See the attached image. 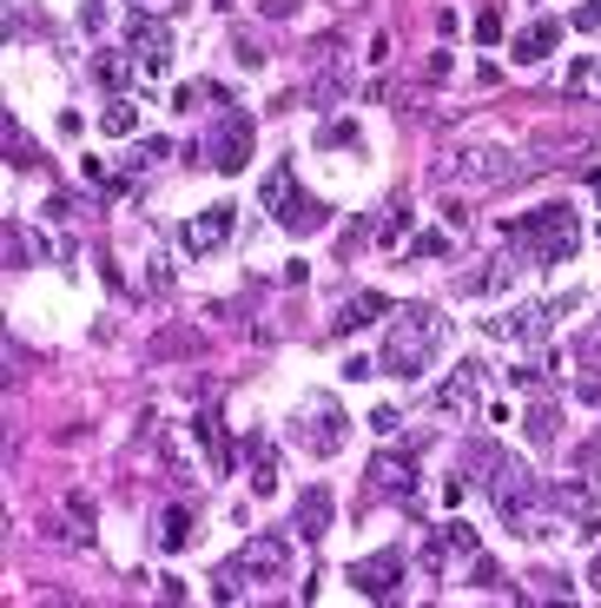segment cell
Returning <instances> with one entry per match:
<instances>
[{
  "instance_id": "1",
  "label": "cell",
  "mask_w": 601,
  "mask_h": 608,
  "mask_svg": "<svg viewBox=\"0 0 601 608\" xmlns=\"http://www.w3.org/2000/svg\"><path fill=\"white\" fill-rule=\"evenodd\" d=\"M470 470H483L476 483H483V497L496 503V516H503L516 536H549L556 490L536 483L523 457H509V450H496V444H476V450H470Z\"/></svg>"
},
{
  "instance_id": "2",
  "label": "cell",
  "mask_w": 601,
  "mask_h": 608,
  "mask_svg": "<svg viewBox=\"0 0 601 608\" xmlns=\"http://www.w3.org/2000/svg\"><path fill=\"white\" fill-rule=\"evenodd\" d=\"M437 344H443V311L437 305H397L390 311V324H384V344H377V364L390 371V377H423L430 371V358H437Z\"/></svg>"
},
{
  "instance_id": "3",
  "label": "cell",
  "mask_w": 601,
  "mask_h": 608,
  "mask_svg": "<svg viewBox=\"0 0 601 608\" xmlns=\"http://www.w3.org/2000/svg\"><path fill=\"white\" fill-rule=\"evenodd\" d=\"M285 576H291V543H285V536H251V543L218 569L212 596H218V602H238V596L271 589V583H285Z\"/></svg>"
},
{
  "instance_id": "4",
  "label": "cell",
  "mask_w": 601,
  "mask_h": 608,
  "mask_svg": "<svg viewBox=\"0 0 601 608\" xmlns=\"http://www.w3.org/2000/svg\"><path fill=\"white\" fill-rule=\"evenodd\" d=\"M509 238H516L536 265H569L576 245H582V218H576V205H536V212H523V218L509 225Z\"/></svg>"
},
{
  "instance_id": "5",
  "label": "cell",
  "mask_w": 601,
  "mask_h": 608,
  "mask_svg": "<svg viewBox=\"0 0 601 608\" xmlns=\"http://www.w3.org/2000/svg\"><path fill=\"white\" fill-rule=\"evenodd\" d=\"M265 205H271V218H278L291 238H311V232L331 218L318 199H304V185H298V172H291V166H271V172H265Z\"/></svg>"
},
{
  "instance_id": "6",
  "label": "cell",
  "mask_w": 601,
  "mask_h": 608,
  "mask_svg": "<svg viewBox=\"0 0 601 608\" xmlns=\"http://www.w3.org/2000/svg\"><path fill=\"white\" fill-rule=\"evenodd\" d=\"M205 166H218V172H245L251 166V113L218 106V126L205 139Z\"/></svg>"
},
{
  "instance_id": "7",
  "label": "cell",
  "mask_w": 601,
  "mask_h": 608,
  "mask_svg": "<svg viewBox=\"0 0 601 608\" xmlns=\"http://www.w3.org/2000/svg\"><path fill=\"white\" fill-rule=\"evenodd\" d=\"M298 444L311 457H337L344 450V410H337V397H311L298 410Z\"/></svg>"
},
{
  "instance_id": "8",
  "label": "cell",
  "mask_w": 601,
  "mask_h": 608,
  "mask_svg": "<svg viewBox=\"0 0 601 608\" xmlns=\"http://www.w3.org/2000/svg\"><path fill=\"white\" fill-rule=\"evenodd\" d=\"M126 53H132V66H139L146 79L172 73V26H159L152 13H139V20L126 26Z\"/></svg>"
},
{
  "instance_id": "9",
  "label": "cell",
  "mask_w": 601,
  "mask_h": 608,
  "mask_svg": "<svg viewBox=\"0 0 601 608\" xmlns=\"http://www.w3.org/2000/svg\"><path fill=\"white\" fill-rule=\"evenodd\" d=\"M364 483H371V497H384V503H417V457H410V450H384V457H371Z\"/></svg>"
},
{
  "instance_id": "10",
  "label": "cell",
  "mask_w": 601,
  "mask_h": 608,
  "mask_svg": "<svg viewBox=\"0 0 601 608\" xmlns=\"http://www.w3.org/2000/svg\"><path fill=\"white\" fill-rule=\"evenodd\" d=\"M483 391H490V364L470 358V364H457V377L430 397V410H437V417H470V410L483 404Z\"/></svg>"
},
{
  "instance_id": "11",
  "label": "cell",
  "mask_w": 601,
  "mask_h": 608,
  "mask_svg": "<svg viewBox=\"0 0 601 608\" xmlns=\"http://www.w3.org/2000/svg\"><path fill=\"white\" fill-rule=\"evenodd\" d=\"M556 510H562L582 536H595L601 530V483L595 477H562V483H556Z\"/></svg>"
},
{
  "instance_id": "12",
  "label": "cell",
  "mask_w": 601,
  "mask_h": 608,
  "mask_svg": "<svg viewBox=\"0 0 601 608\" xmlns=\"http://www.w3.org/2000/svg\"><path fill=\"white\" fill-rule=\"evenodd\" d=\"M556 311L562 305H523L509 318H490V338H509V344H543L556 331Z\"/></svg>"
},
{
  "instance_id": "13",
  "label": "cell",
  "mask_w": 601,
  "mask_h": 608,
  "mask_svg": "<svg viewBox=\"0 0 601 608\" xmlns=\"http://www.w3.org/2000/svg\"><path fill=\"white\" fill-rule=\"evenodd\" d=\"M232 225H238V218H232V205H205L198 218H185V225H179V245H185L192 258H198V252H218V245L232 238Z\"/></svg>"
},
{
  "instance_id": "14",
  "label": "cell",
  "mask_w": 601,
  "mask_h": 608,
  "mask_svg": "<svg viewBox=\"0 0 601 608\" xmlns=\"http://www.w3.org/2000/svg\"><path fill=\"white\" fill-rule=\"evenodd\" d=\"M397 576H404V556H397V550L351 563V589H357V596H377V602H390V596H397Z\"/></svg>"
},
{
  "instance_id": "15",
  "label": "cell",
  "mask_w": 601,
  "mask_h": 608,
  "mask_svg": "<svg viewBox=\"0 0 601 608\" xmlns=\"http://www.w3.org/2000/svg\"><path fill=\"white\" fill-rule=\"evenodd\" d=\"M397 305L384 298V291H351L344 305H337V318H331V338H351V331H364V324H377V318H390Z\"/></svg>"
},
{
  "instance_id": "16",
  "label": "cell",
  "mask_w": 601,
  "mask_h": 608,
  "mask_svg": "<svg viewBox=\"0 0 601 608\" xmlns=\"http://www.w3.org/2000/svg\"><path fill=\"white\" fill-rule=\"evenodd\" d=\"M556 46H562V20H529L516 33V66H543Z\"/></svg>"
},
{
  "instance_id": "17",
  "label": "cell",
  "mask_w": 601,
  "mask_h": 608,
  "mask_svg": "<svg viewBox=\"0 0 601 608\" xmlns=\"http://www.w3.org/2000/svg\"><path fill=\"white\" fill-rule=\"evenodd\" d=\"M331 516H337V503H331V490H324V483H318V490H304V497H298V523H291V530H298V536H311V543H318V536H324V530H331Z\"/></svg>"
},
{
  "instance_id": "18",
  "label": "cell",
  "mask_w": 601,
  "mask_h": 608,
  "mask_svg": "<svg viewBox=\"0 0 601 608\" xmlns=\"http://www.w3.org/2000/svg\"><path fill=\"white\" fill-rule=\"evenodd\" d=\"M198 444H205L212 470H218V477H232V463H238V444L225 437V424H218V417H198Z\"/></svg>"
},
{
  "instance_id": "19",
  "label": "cell",
  "mask_w": 601,
  "mask_h": 608,
  "mask_svg": "<svg viewBox=\"0 0 601 608\" xmlns=\"http://www.w3.org/2000/svg\"><path fill=\"white\" fill-rule=\"evenodd\" d=\"M576 397L582 404H601V338H589L576 351Z\"/></svg>"
},
{
  "instance_id": "20",
  "label": "cell",
  "mask_w": 601,
  "mask_h": 608,
  "mask_svg": "<svg viewBox=\"0 0 601 608\" xmlns=\"http://www.w3.org/2000/svg\"><path fill=\"white\" fill-rule=\"evenodd\" d=\"M245 457H251V490H258V497H271V490H278V450H271L265 437H251V444H245Z\"/></svg>"
},
{
  "instance_id": "21",
  "label": "cell",
  "mask_w": 601,
  "mask_h": 608,
  "mask_svg": "<svg viewBox=\"0 0 601 608\" xmlns=\"http://www.w3.org/2000/svg\"><path fill=\"white\" fill-rule=\"evenodd\" d=\"M152 543H159L165 556H172V550H185V543H192V510H185V503H172V510L159 516V530H152Z\"/></svg>"
},
{
  "instance_id": "22",
  "label": "cell",
  "mask_w": 601,
  "mask_h": 608,
  "mask_svg": "<svg viewBox=\"0 0 601 608\" xmlns=\"http://www.w3.org/2000/svg\"><path fill=\"white\" fill-rule=\"evenodd\" d=\"M99 132H106V139H132V132H139V106H132V99H112V106L99 113Z\"/></svg>"
},
{
  "instance_id": "23",
  "label": "cell",
  "mask_w": 601,
  "mask_h": 608,
  "mask_svg": "<svg viewBox=\"0 0 601 608\" xmlns=\"http://www.w3.org/2000/svg\"><path fill=\"white\" fill-rule=\"evenodd\" d=\"M523 430H529V444H536V450H549V444H556V410H549V404H536V410L523 417Z\"/></svg>"
},
{
  "instance_id": "24",
  "label": "cell",
  "mask_w": 601,
  "mask_h": 608,
  "mask_svg": "<svg viewBox=\"0 0 601 608\" xmlns=\"http://www.w3.org/2000/svg\"><path fill=\"white\" fill-rule=\"evenodd\" d=\"M470 583H476V589H503V569H496V556H483V550H476V556H470Z\"/></svg>"
},
{
  "instance_id": "25",
  "label": "cell",
  "mask_w": 601,
  "mask_h": 608,
  "mask_svg": "<svg viewBox=\"0 0 601 608\" xmlns=\"http://www.w3.org/2000/svg\"><path fill=\"white\" fill-rule=\"evenodd\" d=\"M443 252H450L443 232H417V238H410V258H443Z\"/></svg>"
},
{
  "instance_id": "26",
  "label": "cell",
  "mask_w": 601,
  "mask_h": 608,
  "mask_svg": "<svg viewBox=\"0 0 601 608\" xmlns=\"http://www.w3.org/2000/svg\"><path fill=\"white\" fill-rule=\"evenodd\" d=\"M476 40H483V46H490V40H503V13H496V7H483V13H476Z\"/></svg>"
},
{
  "instance_id": "27",
  "label": "cell",
  "mask_w": 601,
  "mask_h": 608,
  "mask_svg": "<svg viewBox=\"0 0 601 608\" xmlns=\"http://www.w3.org/2000/svg\"><path fill=\"white\" fill-rule=\"evenodd\" d=\"M318 146H357V126H351V119H337V126H324V132H318Z\"/></svg>"
},
{
  "instance_id": "28",
  "label": "cell",
  "mask_w": 601,
  "mask_h": 608,
  "mask_svg": "<svg viewBox=\"0 0 601 608\" xmlns=\"http://www.w3.org/2000/svg\"><path fill=\"white\" fill-rule=\"evenodd\" d=\"M159 159H172V146L165 139H139V159L132 166H159Z\"/></svg>"
},
{
  "instance_id": "29",
  "label": "cell",
  "mask_w": 601,
  "mask_h": 608,
  "mask_svg": "<svg viewBox=\"0 0 601 608\" xmlns=\"http://www.w3.org/2000/svg\"><path fill=\"white\" fill-rule=\"evenodd\" d=\"M576 26H582V33H601V0H582V7H576Z\"/></svg>"
},
{
  "instance_id": "30",
  "label": "cell",
  "mask_w": 601,
  "mask_h": 608,
  "mask_svg": "<svg viewBox=\"0 0 601 608\" xmlns=\"http://www.w3.org/2000/svg\"><path fill=\"white\" fill-rule=\"evenodd\" d=\"M126 73H132V66H126V60H119V53H106V60H99V79H106V86H119V79H126Z\"/></svg>"
},
{
  "instance_id": "31",
  "label": "cell",
  "mask_w": 601,
  "mask_h": 608,
  "mask_svg": "<svg viewBox=\"0 0 601 608\" xmlns=\"http://www.w3.org/2000/svg\"><path fill=\"white\" fill-rule=\"evenodd\" d=\"M404 225H410V212H404V205H390V218H384V232H377V238L390 245V238H404Z\"/></svg>"
},
{
  "instance_id": "32",
  "label": "cell",
  "mask_w": 601,
  "mask_h": 608,
  "mask_svg": "<svg viewBox=\"0 0 601 608\" xmlns=\"http://www.w3.org/2000/svg\"><path fill=\"white\" fill-rule=\"evenodd\" d=\"M397 424H404V417H397L390 404H384V410H371V430H377V437H397Z\"/></svg>"
},
{
  "instance_id": "33",
  "label": "cell",
  "mask_w": 601,
  "mask_h": 608,
  "mask_svg": "<svg viewBox=\"0 0 601 608\" xmlns=\"http://www.w3.org/2000/svg\"><path fill=\"white\" fill-rule=\"evenodd\" d=\"M132 7H139V13H172L179 0H132Z\"/></svg>"
},
{
  "instance_id": "34",
  "label": "cell",
  "mask_w": 601,
  "mask_h": 608,
  "mask_svg": "<svg viewBox=\"0 0 601 608\" xmlns=\"http://www.w3.org/2000/svg\"><path fill=\"white\" fill-rule=\"evenodd\" d=\"M589 589H601V550H595V563H589Z\"/></svg>"
},
{
  "instance_id": "35",
  "label": "cell",
  "mask_w": 601,
  "mask_h": 608,
  "mask_svg": "<svg viewBox=\"0 0 601 608\" xmlns=\"http://www.w3.org/2000/svg\"><path fill=\"white\" fill-rule=\"evenodd\" d=\"M589 179H595V192H601V166H595V172H589Z\"/></svg>"
}]
</instances>
